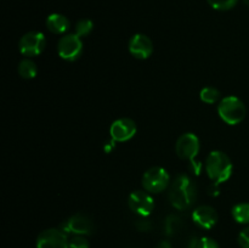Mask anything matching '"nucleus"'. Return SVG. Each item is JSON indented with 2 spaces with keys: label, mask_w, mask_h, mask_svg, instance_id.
<instances>
[{
  "label": "nucleus",
  "mask_w": 249,
  "mask_h": 248,
  "mask_svg": "<svg viewBox=\"0 0 249 248\" xmlns=\"http://www.w3.org/2000/svg\"><path fill=\"white\" fill-rule=\"evenodd\" d=\"M196 199V186L187 174H178L169 189V201L179 211L189 209Z\"/></svg>",
  "instance_id": "obj_1"
},
{
  "label": "nucleus",
  "mask_w": 249,
  "mask_h": 248,
  "mask_svg": "<svg viewBox=\"0 0 249 248\" xmlns=\"http://www.w3.org/2000/svg\"><path fill=\"white\" fill-rule=\"evenodd\" d=\"M206 172L214 184L220 185L230 179L232 174V163L228 155L221 151H213L207 157Z\"/></svg>",
  "instance_id": "obj_2"
},
{
  "label": "nucleus",
  "mask_w": 249,
  "mask_h": 248,
  "mask_svg": "<svg viewBox=\"0 0 249 248\" xmlns=\"http://www.w3.org/2000/svg\"><path fill=\"white\" fill-rule=\"evenodd\" d=\"M199 140L195 134L192 133H186L182 134L177 141V145H175V150H177L178 156H179L181 159H186L190 162V170H191L194 174L199 175L202 170V163L198 160H195V158L197 157L199 152Z\"/></svg>",
  "instance_id": "obj_3"
},
{
  "label": "nucleus",
  "mask_w": 249,
  "mask_h": 248,
  "mask_svg": "<svg viewBox=\"0 0 249 248\" xmlns=\"http://www.w3.org/2000/svg\"><path fill=\"white\" fill-rule=\"evenodd\" d=\"M218 113L225 123L236 125L246 117V106L237 96H226L218 106Z\"/></svg>",
  "instance_id": "obj_4"
},
{
  "label": "nucleus",
  "mask_w": 249,
  "mask_h": 248,
  "mask_svg": "<svg viewBox=\"0 0 249 248\" xmlns=\"http://www.w3.org/2000/svg\"><path fill=\"white\" fill-rule=\"evenodd\" d=\"M170 177L165 169L160 167H152L146 170L142 177V186L146 191L158 194L167 189L169 185Z\"/></svg>",
  "instance_id": "obj_5"
},
{
  "label": "nucleus",
  "mask_w": 249,
  "mask_h": 248,
  "mask_svg": "<svg viewBox=\"0 0 249 248\" xmlns=\"http://www.w3.org/2000/svg\"><path fill=\"white\" fill-rule=\"evenodd\" d=\"M60 229L66 233H72V235H91L94 231V223L87 214L78 213L63 221L60 225Z\"/></svg>",
  "instance_id": "obj_6"
},
{
  "label": "nucleus",
  "mask_w": 249,
  "mask_h": 248,
  "mask_svg": "<svg viewBox=\"0 0 249 248\" xmlns=\"http://www.w3.org/2000/svg\"><path fill=\"white\" fill-rule=\"evenodd\" d=\"M57 51L61 58L66 61H75L80 57L83 51V43L77 34H66L58 40Z\"/></svg>",
  "instance_id": "obj_7"
},
{
  "label": "nucleus",
  "mask_w": 249,
  "mask_h": 248,
  "mask_svg": "<svg viewBox=\"0 0 249 248\" xmlns=\"http://www.w3.org/2000/svg\"><path fill=\"white\" fill-rule=\"evenodd\" d=\"M36 248H70V240L61 229H48L39 233Z\"/></svg>",
  "instance_id": "obj_8"
},
{
  "label": "nucleus",
  "mask_w": 249,
  "mask_h": 248,
  "mask_svg": "<svg viewBox=\"0 0 249 248\" xmlns=\"http://www.w3.org/2000/svg\"><path fill=\"white\" fill-rule=\"evenodd\" d=\"M46 39L40 32H28L19 40V51L24 56H38L44 51Z\"/></svg>",
  "instance_id": "obj_9"
},
{
  "label": "nucleus",
  "mask_w": 249,
  "mask_h": 248,
  "mask_svg": "<svg viewBox=\"0 0 249 248\" xmlns=\"http://www.w3.org/2000/svg\"><path fill=\"white\" fill-rule=\"evenodd\" d=\"M128 204L129 208L140 216H148L155 208V201L151 195L141 190L131 192L128 198Z\"/></svg>",
  "instance_id": "obj_10"
},
{
  "label": "nucleus",
  "mask_w": 249,
  "mask_h": 248,
  "mask_svg": "<svg viewBox=\"0 0 249 248\" xmlns=\"http://www.w3.org/2000/svg\"><path fill=\"white\" fill-rule=\"evenodd\" d=\"M109 134L116 142H124V141L130 140L136 134L135 122L130 118L117 119L112 123Z\"/></svg>",
  "instance_id": "obj_11"
},
{
  "label": "nucleus",
  "mask_w": 249,
  "mask_h": 248,
  "mask_svg": "<svg viewBox=\"0 0 249 248\" xmlns=\"http://www.w3.org/2000/svg\"><path fill=\"white\" fill-rule=\"evenodd\" d=\"M129 51L134 57L146 60L153 53V44L145 34H135L129 41Z\"/></svg>",
  "instance_id": "obj_12"
},
{
  "label": "nucleus",
  "mask_w": 249,
  "mask_h": 248,
  "mask_svg": "<svg viewBox=\"0 0 249 248\" xmlns=\"http://www.w3.org/2000/svg\"><path fill=\"white\" fill-rule=\"evenodd\" d=\"M192 220L199 228L209 230L218 221V213L211 206H199L192 212Z\"/></svg>",
  "instance_id": "obj_13"
},
{
  "label": "nucleus",
  "mask_w": 249,
  "mask_h": 248,
  "mask_svg": "<svg viewBox=\"0 0 249 248\" xmlns=\"http://www.w3.org/2000/svg\"><path fill=\"white\" fill-rule=\"evenodd\" d=\"M46 27L55 34H63L70 28V21L61 14H51L46 18Z\"/></svg>",
  "instance_id": "obj_14"
},
{
  "label": "nucleus",
  "mask_w": 249,
  "mask_h": 248,
  "mask_svg": "<svg viewBox=\"0 0 249 248\" xmlns=\"http://www.w3.org/2000/svg\"><path fill=\"white\" fill-rule=\"evenodd\" d=\"M18 73L22 78L24 79H33L36 78V73H38V67H36V62L29 58H24L18 63Z\"/></svg>",
  "instance_id": "obj_15"
},
{
  "label": "nucleus",
  "mask_w": 249,
  "mask_h": 248,
  "mask_svg": "<svg viewBox=\"0 0 249 248\" xmlns=\"http://www.w3.org/2000/svg\"><path fill=\"white\" fill-rule=\"evenodd\" d=\"M182 228V219L180 216L168 215L164 221V231L168 236H174L175 233L179 232Z\"/></svg>",
  "instance_id": "obj_16"
},
{
  "label": "nucleus",
  "mask_w": 249,
  "mask_h": 248,
  "mask_svg": "<svg viewBox=\"0 0 249 248\" xmlns=\"http://www.w3.org/2000/svg\"><path fill=\"white\" fill-rule=\"evenodd\" d=\"M232 215L237 223L249 224V203L236 204L232 208Z\"/></svg>",
  "instance_id": "obj_17"
},
{
  "label": "nucleus",
  "mask_w": 249,
  "mask_h": 248,
  "mask_svg": "<svg viewBox=\"0 0 249 248\" xmlns=\"http://www.w3.org/2000/svg\"><path fill=\"white\" fill-rule=\"evenodd\" d=\"M199 97H201L202 101L206 102V104H215V102L220 99V91L213 87H207L201 90Z\"/></svg>",
  "instance_id": "obj_18"
},
{
  "label": "nucleus",
  "mask_w": 249,
  "mask_h": 248,
  "mask_svg": "<svg viewBox=\"0 0 249 248\" xmlns=\"http://www.w3.org/2000/svg\"><path fill=\"white\" fill-rule=\"evenodd\" d=\"M92 28H94V24H92V22L90 21V19H80L79 22H77V24H75V34H77L78 36H87L89 35L90 33H91Z\"/></svg>",
  "instance_id": "obj_19"
},
{
  "label": "nucleus",
  "mask_w": 249,
  "mask_h": 248,
  "mask_svg": "<svg viewBox=\"0 0 249 248\" xmlns=\"http://www.w3.org/2000/svg\"><path fill=\"white\" fill-rule=\"evenodd\" d=\"M207 1L213 9L219 10V11H226V10L232 9L237 4L238 0H207Z\"/></svg>",
  "instance_id": "obj_20"
},
{
  "label": "nucleus",
  "mask_w": 249,
  "mask_h": 248,
  "mask_svg": "<svg viewBox=\"0 0 249 248\" xmlns=\"http://www.w3.org/2000/svg\"><path fill=\"white\" fill-rule=\"evenodd\" d=\"M70 248H89V241L82 235H74L70 240Z\"/></svg>",
  "instance_id": "obj_21"
},
{
  "label": "nucleus",
  "mask_w": 249,
  "mask_h": 248,
  "mask_svg": "<svg viewBox=\"0 0 249 248\" xmlns=\"http://www.w3.org/2000/svg\"><path fill=\"white\" fill-rule=\"evenodd\" d=\"M198 248H220L218 242L211 237H202L199 238Z\"/></svg>",
  "instance_id": "obj_22"
},
{
  "label": "nucleus",
  "mask_w": 249,
  "mask_h": 248,
  "mask_svg": "<svg viewBox=\"0 0 249 248\" xmlns=\"http://www.w3.org/2000/svg\"><path fill=\"white\" fill-rule=\"evenodd\" d=\"M238 243L242 248H249V226L243 229L238 235Z\"/></svg>",
  "instance_id": "obj_23"
},
{
  "label": "nucleus",
  "mask_w": 249,
  "mask_h": 248,
  "mask_svg": "<svg viewBox=\"0 0 249 248\" xmlns=\"http://www.w3.org/2000/svg\"><path fill=\"white\" fill-rule=\"evenodd\" d=\"M136 228L140 231H143V232L146 231V232H147V231H150L151 229H152V224H151L150 220H138Z\"/></svg>",
  "instance_id": "obj_24"
},
{
  "label": "nucleus",
  "mask_w": 249,
  "mask_h": 248,
  "mask_svg": "<svg viewBox=\"0 0 249 248\" xmlns=\"http://www.w3.org/2000/svg\"><path fill=\"white\" fill-rule=\"evenodd\" d=\"M156 248H173V247L172 245H170L169 241H160V242L156 246Z\"/></svg>",
  "instance_id": "obj_25"
},
{
  "label": "nucleus",
  "mask_w": 249,
  "mask_h": 248,
  "mask_svg": "<svg viewBox=\"0 0 249 248\" xmlns=\"http://www.w3.org/2000/svg\"><path fill=\"white\" fill-rule=\"evenodd\" d=\"M199 238H191L189 242V248H198Z\"/></svg>",
  "instance_id": "obj_26"
},
{
  "label": "nucleus",
  "mask_w": 249,
  "mask_h": 248,
  "mask_svg": "<svg viewBox=\"0 0 249 248\" xmlns=\"http://www.w3.org/2000/svg\"><path fill=\"white\" fill-rule=\"evenodd\" d=\"M114 142H116V141H114L113 139H112L111 142H108V143L106 142V146H105V151H106V152H109V151L113 150V148H114Z\"/></svg>",
  "instance_id": "obj_27"
},
{
  "label": "nucleus",
  "mask_w": 249,
  "mask_h": 248,
  "mask_svg": "<svg viewBox=\"0 0 249 248\" xmlns=\"http://www.w3.org/2000/svg\"><path fill=\"white\" fill-rule=\"evenodd\" d=\"M243 2H245V4L247 5V6H249V0H243Z\"/></svg>",
  "instance_id": "obj_28"
}]
</instances>
